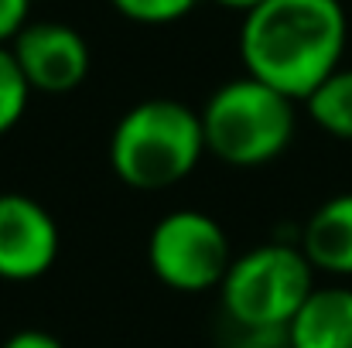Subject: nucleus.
Listing matches in <instances>:
<instances>
[{"instance_id": "5", "label": "nucleus", "mask_w": 352, "mask_h": 348, "mask_svg": "<svg viewBox=\"0 0 352 348\" xmlns=\"http://www.w3.org/2000/svg\"><path fill=\"white\" fill-rule=\"evenodd\" d=\"M230 263H233L230 232L209 212L199 209L168 212L147 235V266L168 290L178 294L219 290Z\"/></svg>"}, {"instance_id": "9", "label": "nucleus", "mask_w": 352, "mask_h": 348, "mask_svg": "<svg viewBox=\"0 0 352 348\" xmlns=\"http://www.w3.org/2000/svg\"><path fill=\"white\" fill-rule=\"evenodd\" d=\"M284 348H352V287H315L287 325Z\"/></svg>"}, {"instance_id": "7", "label": "nucleus", "mask_w": 352, "mask_h": 348, "mask_svg": "<svg viewBox=\"0 0 352 348\" xmlns=\"http://www.w3.org/2000/svg\"><path fill=\"white\" fill-rule=\"evenodd\" d=\"M62 253V229L55 216L31 195L0 192V280H41Z\"/></svg>"}, {"instance_id": "13", "label": "nucleus", "mask_w": 352, "mask_h": 348, "mask_svg": "<svg viewBox=\"0 0 352 348\" xmlns=\"http://www.w3.org/2000/svg\"><path fill=\"white\" fill-rule=\"evenodd\" d=\"M31 0H0V45H10L17 31L28 24Z\"/></svg>"}, {"instance_id": "8", "label": "nucleus", "mask_w": 352, "mask_h": 348, "mask_svg": "<svg viewBox=\"0 0 352 348\" xmlns=\"http://www.w3.org/2000/svg\"><path fill=\"white\" fill-rule=\"evenodd\" d=\"M301 253L315 266V273H329L339 280L352 277V192L325 198L301 229Z\"/></svg>"}, {"instance_id": "4", "label": "nucleus", "mask_w": 352, "mask_h": 348, "mask_svg": "<svg viewBox=\"0 0 352 348\" xmlns=\"http://www.w3.org/2000/svg\"><path fill=\"white\" fill-rule=\"evenodd\" d=\"M199 116L206 150L230 167L274 164L291 147L298 130L294 100H287L284 93L253 76L223 82L206 100Z\"/></svg>"}, {"instance_id": "12", "label": "nucleus", "mask_w": 352, "mask_h": 348, "mask_svg": "<svg viewBox=\"0 0 352 348\" xmlns=\"http://www.w3.org/2000/svg\"><path fill=\"white\" fill-rule=\"evenodd\" d=\"M113 10L123 14L133 24H147V27H161V24H175L182 17H188L199 0H110Z\"/></svg>"}, {"instance_id": "2", "label": "nucleus", "mask_w": 352, "mask_h": 348, "mask_svg": "<svg viewBox=\"0 0 352 348\" xmlns=\"http://www.w3.org/2000/svg\"><path fill=\"white\" fill-rule=\"evenodd\" d=\"M202 116L182 100H144L110 133V167L130 192H168L206 157Z\"/></svg>"}, {"instance_id": "15", "label": "nucleus", "mask_w": 352, "mask_h": 348, "mask_svg": "<svg viewBox=\"0 0 352 348\" xmlns=\"http://www.w3.org/2000/svg\"><path fill=\"white\" fill-rule=\"evenodd\" d=\"M219 7H230V10H239V14H250V10H256L263 0H216Z\"/></svg>"}, {"instance_id": "6", "label": "nucleus", "mask_w": 352, "mask_h": 348, "mask_svg": "<svg viewBox=\"0 0 352 348\" xmlns=\"http://www.w3.org/2000/svg\"><path fill=\"white\" fill-rule=\"evenodd\" d=\"M10 51L34 93L65 96L89 79L93 51L89 41L72 24L28 21L10 41Z\"/></svg>"}, {"instance_id": "16", "label": "nucleus", "mask_w": 352, "mask_h": 348, "mask_svg": "<svg viewBox=\"0 0 352 348\" xmlns=\"http://www.w3.org/2000/svg\"><path fill=\"white\" fill-rule=\"evenodd\" d=\"M230 348H284V345H280V342H263V338H246V335H243V338L233 342Z\"/></svg>"}, {"instance_id": "14", "label": "nucleus", "mask_w": 352, "mask_h": 348, "mask_svg": "<svg viewBox=\"0 0 352 348\" xmlns=\"http://www.w3.org/2000/svg\"><path fill=\"white\" fill-rule=\"evenodd\" d=\"M0 348H65L52 332H41V328H21L14 332Z\"/></svg>"}, {"instance_id": "3", "label": "nucleus", "mask_w": 352, "mask_h": 348, "mask_svg": "<svg viewBox=\"0 0 352 348\" xmlns=\"http://www.w3.org/2000/svg\"><path fill=\"white\" fill-rule=\"evenodd\" d=\"M315 290V266L298 242H263L233 256L219 301L226 318L246 338L280 342Z\"/></svg>"}, {"instance_id": "1", "label": "nucleus", "mask_w": 352, "mask_h": 348, "mask_svg": "<svg viewBox=\"0 0 352 348\" xmlns=\"http://www.w3.org/2000/svg\"><path fill=\"white\" fill-rule=\"evenodd\" d=\"M349 17L342 0H263L243 14L239 62L246 76L305 103L342 69Z\"/></svg>"}, {"instance_id": "10", "label": "nucleus", "mask_w": 352, "mask_h": 348, "mask_svg": "<svg viewBox=\"0 0 352 348\" xmlns=\"http://www.w3.org/2000/svg\"><path fill=\"white\" fill-rule=\"evenodd\" d=\"M305 110L322 133L352 143V69H336L318 89H311Z\"/></svg>"}, {"instance_id": "11", "label": "nucleus", "mask_w": 352, "mask_h": 348, "mask_svg": "<svg viewBox=\"0 0 352 348\" xmlns=\"http://www.w3.org/2000/svg\"><path fill=\"white\" fill-rule=\"evenodd\" d=\"M31 86L10 51V45H0V137H7L28 113L31 103Z\"/></svg>"}]
</instances>
